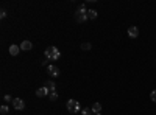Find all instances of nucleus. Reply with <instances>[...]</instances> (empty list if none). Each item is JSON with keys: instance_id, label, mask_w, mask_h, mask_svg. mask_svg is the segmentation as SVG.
Returning a JSON list of instances; mask_svg holds the SVG:
<instances>
[{"instance_id": "nucleus-19", "label": "nucleus", "mask_w": 156, "mask_h": 115, "mask_svg": "<svg viewBox=\"0 0 156 115\" xmlns=\"http://www.w3.org/2000/svg\"><path fill=\"white\" fill-rule=\"evenodd\" d=\"M0 17H2V19L6 17V9H2V11H0Z\"/></svg>"}, {"instance_id": "nucleus-3", "label": "nucleus", "mask_w": 156, "mask_h": 115, "mask_svg": "<svg viewBox=\"0 0 156 115\" xmlns=\"http://www.w3.org/2000/svg\"><path fill=\"white\" fill-rule=\"evenodd\" d=\"M59 56H61V53H59V50L56 48V47H47V50H45V58L48 59V61H58L59 59Z\"/></svg>"}, {"instance_id": "nucleus-11", "label": "nucleus", "mask_w": 156, "mask_h": 115, "mask_svg": "<svg viewBox=\"0 0 156 115\" xmlns=\"http://www.w3.org/2000/svg\"><path fill=\"white\" fill-rule=\"evenodd\" d=\"M81 113H83V115H101V113H98V112H94L90 107H84V109L81 110Z\"/></svg>"}, {"instance_id": "nucleus-16", "label": "nucleus", "mask_w": 156, "mask_h": 115, "mask_svg": "<svg viewBox=\"0 0 156 115\" xmlns=\"http://www.w3.org/2000/svg\"><path fill=\"white\" fill-rule=\"evenodd\" d=\"M150 100L153 101V103H156V90H153V92L150 93Z\"/></svg>"}, {"instance_id": "nucleus-18", "label": "nucleus", "mask_w": 156, "mask_h": 115, "mask_svg": "<svg viewBox=\"0 0 156 115\" xmlns=\"http://www.w3.org/2000/svg\"><path fill=\"white\" fill-rule=\"evenodd\" d=\"M8 106H2V107H0V112H2V113H8Z\"/></svg>"}, {"instance_id": "nucleus-4", "label": "nucleus", "mask_w": 156, "mask_h": 115, "mask_svg": "<svg viewBox=\"0 0 156 115\" xmlns=\"http://www.w3.org/2000/svg\"><path fill=\"white\" fill-rule=\"evenodd\" d=\"M47 73L50 76H53V78H56V76H59V69L55 64H50V66H47Z\"/></svg>"}, {"instance_id": "nucleus-12", "label": "nucleus", "mask_w": 156, "mask_h": 115, "mask_svg": "<svg viewBox=\"0 0 156 115\" xmlns=\"http://www.w3.org/2000/svg\"><path fill=\"white\" fill-rule=\"evenodd\" d=\"M87 19H97V11L95 9H87Z\"/></svg>"}, {"instance_id": "nucleus-1", "label": "nucleus", "mask_w": 156, "mask_h": 115, "mask_svg": "<svg viewBox=\"0 0 156 115\" xmlns=\"http://www.w3.org/2000/svg\"><path fill=\"white\" fill-rule=\"evenodd\" d=\"M73 17H75V20H76L78 23L86 22V20H87V9H86V6H84V5H80V8L73 12Z\"/></svg>"}, {"instance_id": "nucleus-7", "label": "nucleus", "mask_w": 156, "mask_h": 115, "mask_svg": "<svg viewBox=\"0 0 156 115\" xmlns=\"http://www.w3.org/2000/svg\"><path fill=\"white\" fill-rule=\"evenodd\" d=\"M128 36L131 37V39H136V37H139V28L134 27V25H133V27H129V28H128Z\"/></svg>"}, {"instance_id": "nucleus-14", "label": "nucleus", "mask_w": 156, "mask_h": 115, "mask_svg": "<svg viewBox=\"0 0 156 115\" xmlns=\"http://www.w3.org/2000/svg\"><path fill=\"white\" fill-rule=\"evenodd\" d=\"M90 48H92V45H90L89 42H83L81 44V50H84V52H89Z\"/></svg>"}, {"instance_id": "nucleus-10", "label": "nucleus", "mask_w": 156, "mask_h": 115, "mask_svg": "<svg viewBox=\"0 0 156 115\" xmlns=\"http://www.w3.org/2000/svg\"><path fill=\"white\" fill-rule=\"evenodd\" d=\"M45 87L48 89L50 93H51V92H56V84H55V81H47V83H45Z\"/></svg>"}, {"instance_id": "nucleus-9", "label": "nucleus", "mask_w": 156, "mask_h": 115, "mask_svg": "<svg viewBox=\"0 0 156 115\" xmlns=\"http://www.w3.org/2000/svg\"><path fill=\"white\" fill-rule=\"evenodd\" d=\"M19 52H20V45H9V55L11 56H17L19 55Z\"/></svg>"}, {"instance_id": "nucleus-13", "label": "nucleus", "mask_w": 156, "mask_h": 115, "mask_svg": "<svg viewBox=\"0 0 156 115\" xmlns=\"http://www.w3.org/2000/svg\"><path fill=\"white\" fill-rule=\"evenodd\" d=\"M90 109H92L94 112H98V113H100V112H101V104H100V103H94Z\"/></svg>"}, {"instance_id": "nucleus-15", "label": "nucleus", "mask_w": 156, "mask_h": 115, "mask_svg": "<svg viewBox=\"0 0 156 115\" xmlns=\"http://www.w3.org/2000/svg\"><path fill=\"white\" fill-rule=\"evenodd\" d=\"M48 98H50V101H55V100H58V92H51V93L48 95Z\"/></svg>"}, {"instance_id": "nucleus-8", "label": "nucleus", "mask_w": 156, "mask_h": 115, "mask_svg": "<svg viewBox=\"0 0 156 115\" xmlns=\"http://www.w3.org/2000/svg\"><path fill=\"white\" fill-rule=\"evenodd\" d=\"M31 48H33V44L30 41H22V44H20V50H22V52H30Z\"/></svg>"}, {"instance_id": "nucleus-2", "label": "nucleus", "mask_w": 156, "mask_h": 115, "mask_svg": "<svg viewBox=\"0 0 156 115\" xmlns=\"http://www.w3.org/2000/svg\"><path fill=\"white\" fill-rule=\"evenodd\" d=\"M66 107L69 112H72V115H75L76 112H81L83 110V106L80 101H76V100H69L67 103H66Z\"/></svg>"}, {"instance_id": "nucleus-5", "label": "nucleus", "mask_w": 156, "mask_h": 115, "mask_svg": "<svg viewBox=\"0 0 156 115\" xmlns=\"http://www.w3.org/2000/svg\"><path fill=\"white\" fill-rule=\"evenodd\" d=\"M12 107H14L16 110H22L25 107V101L22 98H14L12 100Z\"/></svg>"}, {"instance_id": "nucleus-6", "label": "nucleus", "mask_w": 156, "mask_h": 115, "mask_svg": "<svg viewBox=\"0 0 156 115\" xmlns=\"http://www.w3.org/2000/svg\"><path fill=\"white\" fill-rule=\"evenodd\" d=\"M50 95V92H48V89L44 86V87H39L37 90H36V96H39V98H44V96H48Z\"/></svg>"}, {"instance_id": "nucleus-17", "label": "nucleus", "mask_w": 156, "mask_h": 115, "mask_svg": "<svg viewBox=\"0 0 156 115\" xmlns=\"http://www.w3.org/2000/svg\"><path fill=\"white\" fill-rule=\"evenodd\" d=\"M12 100H14V98H11V95H5L3 96V101H6V103H9V101L12 103Z\"/></svg>"}]
</instances>
